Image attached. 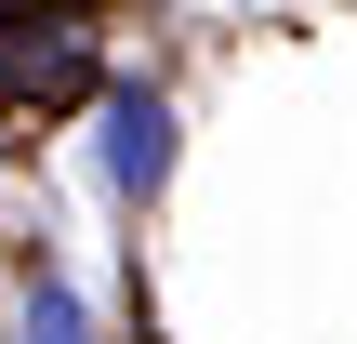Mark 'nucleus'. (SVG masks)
I'll return each instance as SVG.
<instances>
[{
  "label": "nucleus",
  "instance_id": "2",
  "mask_svg": "<svg viewBox=\"0 0 357 344\" xmlns=\"http://www.w3.org/2000/svg\"><path fill=\"white\" fill-rule=\"evenodd\" d=\"M26 344H93V318H79L66 278H26Z\"/></svg>",
  "mask_w": 357,
  "mask_h": 344
},
{
  "label": "nucleus",
  "instance_id": "1",
  "mask_svg": "<svg viewBox=\"0 0 357 344\" xmlns=\"http://www.w3.org/2000/svg\"><path fill=\"white\" fill-rule=\"evenodd\" d=\"M93 133H106V186H119V199H159V186H172V93L119 80V93L93 106Z\"/></svg>",
  "mask_w": 357,
  "mask_h": 344
}]
</instances>
